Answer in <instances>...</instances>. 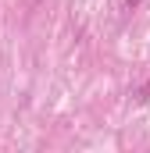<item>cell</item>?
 <instances>
[{"label": "cell", "instance_id": "1", "mask_svg": "<svg viewBox=\"0 0 150 153\" xmlns=\"http://www.w3.org/2000/svg\"><path fill=\"white\" fill-rule=\"evenodd\" d=\"M140 100H150V82L143 85V89H140Z\"/></svg>", "mask_w": 150, "mask_h": 153}]
</instances>
